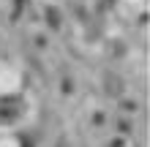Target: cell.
<instances>
[{
	"mask_svg": "<svg viewBox=\"0 0 150 147\" xmlns=\"http://www.w3.org/2000/svg\"><path fill=\"white\" fill-rule=\"evenodd\" d=\"M25 109H28V103H25L22 96H3L0 98V123L3 125L16 123L25 115Z\"/></svg>",
	"mask_w": 150,
	"mask_h": 147,
	"instance_id": "6da1fadb",
	"label": "cell"
}]
</instances>
